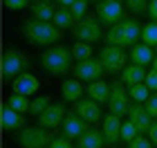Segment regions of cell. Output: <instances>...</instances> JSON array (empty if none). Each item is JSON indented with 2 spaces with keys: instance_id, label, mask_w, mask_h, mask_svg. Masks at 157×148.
<instances>
[{
  "instance_id": "19",
  "label": "cell",
  "mask_w": 157,
  "mask_h": 148,
  "mask_svg": "<svg viewBox=\"0 0 157 148\" xmlns=\"http://www.w3.org/2000/svg\"><path fill=\"white\" fill-rule=\"evenodd\" d=\"M146 70L141 67V65H135V63H130V65H126V70L121 72L119 79L126 83L128 88H132V85H137V83H144L146 81Z\"/></svg>"
},
{
  "instance_id": "24",
  "label": "cell",
  "mask_w": 157,
  "mask_h": 148,
  "mask_svg": "<svg viewBox=\"0 0 157 148\" xmlns=\"http://www.w3.org/2000/svg\"><path fill=\"white\" fill-rule=\"evenodd\" d=\"M7 105H9V108H13L16 112H29V108H32V101L29 99H27L25 94H9V99H7Z\"/></svg>"
},
{
  "instance_id": "31",
  "label": "cell",
  "mask_w": 157,
  "mask_h": 148,
  "mask_svg": "<svg viewBox=\"0 0 157 148\" xmlns=\"http://www.w3.org/2000/svg\"><path fill=\"white\" fill-rule=\"evenodd\" d=\"M85 9H88V0H74V5L70 7V11H72V16H74V23L85 18Z\"/></svg>"
},
{
  "instance_id": "44",
  "label": "cell",
  "mask_w": 157,
  "mask_h": 148,
  "mask_svg": "<svg viewBox=\"0 0 157 148\" xmlns=\"http://www.w3.org/2000/svg\"><path fill=\"white\" fill-rule=\"evenodd\" d=\"M94 2H101V0H94Z\"/></svg>"
},
{
  "instance_id": "29",
  "label": "cell",
  "mask_w": 157,
  "mask_h": 148,
  "mask_svg": "<svg viewBox=\"0 0 157 148\" xmlns=\"http://www.w3.org/2000/svg\"><path fill=\"white\" fill-rule=\"evenodd\" d=\"M49 105H52V99H49V97H45V94H43V97H36V99L32 101L29 112H32V115H36V117H40L43 112L49 108Z\"/></svg>"
},
{
  "instance_id": "42",
  "label": "cell",
  "mask_w": 157,
  "mask_h": 148,
  "mask_svg": "<svg viewBox=\"0 0 157 148\" xmlns=\"http://www.w3.org/2000/svg\"><path fill=\"white\" fill-rule=\"evenodd\" d=\"M38 2H47V5H52V0H38Z\"/></svg>"
},
{
  "instance_id": "3",
  "label": "cell",
  "mask_w": 157,
  "mask_h": 148,
  "mask_svg": "<svg viewBox=\"0 0 157 148\" xmlns=\"http://www.w3.org/2000/svg\"><path fill=\"white\" fill-rule=\"evenodd\" d=\"M70 61H72V52L65 45H52L40 54V65L56 76H63L70 72Z\"/></svg>"
},
{
  "instance_id": "26",
  "label": "cell",
  "mask_w": 157,
  "mask_h": 148,
  "mask_svg": "<svg viewBox=\"0 0 157 148\" xmlns=\"http://www.w3.org/2000/svg\"><path fill=\"white\" fill-rule=\"evenodd\" d=\"M70 52H72V59H74L76 63L92 59V47H90V43H83V40H76Z\"/></svg>"
},
{
  "instance_id": "27",
  "label": "cell",
  "mask_w": 157,
  "mask_h": 148,
  "mask_svg": "<svg viewBox=\"0 0 157 148\" xmlns=\"http://www.w3.org/2000/svg\"><path fill=\"white\" fill-rule=\"evenodd\" d=\"M128 97H130L135 103H146L148 97H151V90L146 88V83H137V85L128 88Z\"/></svg>"
},
{
  "instance_id": "1",
  "label": "cell",
  "mask_w": 157,
  "mask_h": 148,
  "mask_svg": "<svg viewBox=\"0 0 157 148\" xmlns=\"http://www.w3.org/2000/svg\"><path fill=\"white\" fill-rule=\"evenodd\" d=\"M23 34L32 45L43 47V45H54L56 40H61L63 29H59L54 23H43L38 18H29L23 23Z\"/></svg>"
},
{
  "instance_id": "39",
  "label": "cell",
  "mask_w": 157,
  "mask_h": 148,
  "mask_svg": "<svg viewBox=\"0 0 157 148\" xmlns=\"http://www.w3.org/2000/svg\"><path fill=\"white\" fill-rule=\"evenodd\" d=\"M148 139H151V142H153V146L157 148V121L151 126V130H148Z\"/></svg>"
},
{
  "instance_id": "20",
  "label": "cell",
  "mask_w": 157,
  "mask_h": 148,
  "mask_svg": "<svg viewBox=\"0 0 157 148\" xmlns=\"http://www.w3.org/2000/svg\"><path fill=\"white\" fill-rule=\"evenodd\" d=\"M88 97L94 99L97 103H108L110 101V83H105L103 79L88 83Z\"/></svg>"
},
{
  "instance_id": "30",
  "label": "cell",
  "mask_w": 157,
  "mask_h": 148,
  "mask_svg": "<svg viewBox=\"0 0 157 148\" xmlns=\"http://www.w3.org/2000/svg\"><path fill=\"white\" fill-rule=\"evenodd\" d=\"M137 135H139V130L135 128V123L130 121V119L121 123V139H124V142H128V144H130V142H132V139L137 137Z\"/></svg>"
},
{
  "instance_id": "2",
  "label": "cell",
  "mask_w": 157,
  "mask_h": 148,
  "mask_svg": "<svg viewBox=\"0 0 157 148\" xmlns=\"http://www.w3.org/2000/svg\"><path fill=\"white\" fill-rule=\"evenodd\" d=\"M141 27L137 20L124 18L121 23L112 25L105 34V45H117V47H135L137 40L141 38Z\"/></svg>"
},
{
  "instance_id": "16",
  "label": "cell",
  "mask_w": 157,
  "mask_h": 148,
  "mask_svg": "<svg viewBox=\"0 0 157 148\" xmlns=\"http://www.w3.org/2000/svg\"><path fill=\"white\" fill-rule=\"evenodd\" d=\"M101 130H103V137H105V142H108L110 146L112 144H117V139H121V117L117 115H105L103 117V126H101Z\"/></svg>"
},
{
  "instance_id": "45",
  "label": "cell",
  "mask_w": 157,
  "mask_h": 148,
  "mask_svg": "<svg viewBox=\"0 0 157 148\" xmlns=\"http://www.w3.org/2000/svg\"><path fill=\"white\" fill-rule=\"evenodd\" d=\"M155 121H157V119H155Z\"/></svg>"
},
{
  "instance_id": "14",
  "label": "cell",
  "mask_w": 157,
  "mask_h": 148,
  "mask_svg": "<svg viewBox=\"0 0 157 148\" xmlns=\"http://www.w3.org/2000/svg\"><path fill=\"white\" fill-rule=\"evenodd\" d=\"M0 121H2V130H7V132H16V130L25 128V115L23 112H16L7 103L0 110Z\"/></svg>"
},
{
  "instance_id": "36",
  "label": "cell",
  "mask_w": 157,
  "mask_h": 148,
  "mask_svg": "<svg viewBox=\"0 0 157 148\" xmlns=\"http://www.w3.org/2000/svg\"><path fill=\"white\" fill-rule=\"evenodd\" d=\"M144 83H146V88L151 90V92H157V72H155V70H151V72L146 74Z\"/></svg>"
},
{
  "instance_id": "38",
  "label": "cell",
  "mask_w": 157,
  "mask_h": 148,
  "mask_svg": "<svg viewBox=\"0 0 157 148\" xmlns=\"http://www.w3.org/2000/svg\"><path fill=\"white\" fill-rule=\"evenodd\" d=\"M148 16H151V23H157V0H151V5H148Z\"/></svg>"
},
{
  "instance_id": "10",
  "label": "cell",
  "mask_w": 157,
  "mask_h": 148,
  "mask_svg": "<svg viewBox=\"0 0 157 148\" xmlns=\"http://www.w3.org/2000/svg\"><path fill=\"white\" fill-rule=\"evenodd\" d=\"M103 72H105V67L99 59H88V61H81L74 65V76L78 81H88V83L99 81L103 76Z\"/></svg>"
},
{
  "instance_id": "35",
  "label": "cell",
  "mask_w": 157,
  "mask_h": 148,
  "mask_svg": "<svg viewBox=\"0 0 157 148\" xmlns=\"http://www.w3.org/2000/svg\"><path fill=\"white\" fill-rule=\"evenodd\" d=\"M27 2H29V0H5V7L11 9V11H20V9L27 7Z\"/></svg>"
},
{
  "instance_id": "32",
  "label": "cell",
  "mask_w": 157,
  "mask_h": 148,
  "mask_svg": "<svg viewBox=\"0 0 157 148\" xmlns=\"http://www.w3.org/2000/svg\"><path fill=\"white\" fill-rule=\"evenodd\" d=\"M126 7L130 9L132 13H148V0H124Z\"/></svg>"
},
{
  "instance_id": "41",
  "label": "cell",
  "mask_w": 157,
  "mask_h": 148,
  "mask_svg": "<svg viewBox=\"0 0 157 148\" xmlns=\"http://www.w3.org/2000/svg\"><path fill=\"white\" fill-rule=\"evenodd\" d=\"M153 70L157 72V56H155V61H153Z\"/></svg>"
},
{
  "instance_id": "4",
  "label": "cell",
  "mask_w": 157,
  "mask_h": 148,
  "mask_svg": "<svg viewBox=\"0 0 157 148\" xmlns=\"http://www.w3.org/2000/svg\"><path fill=\"white\" fill-rule=\"evenodd\" d=\"M29 65H32V61L25 52H20L16 47L5 49V54H2V83H9V81L13 83L20 74H25V70Z\"/></svg>"
},
{
  "instance_id": "23",
  "label": "cell",
  "mask_w": 157,
  "mask_h": 148,
  "mask_svg": "<svg viewBox=\"0 0 157 148\" xmlns=\"http://www.w3.org/2000/svg\"><path fill=\"white\" fill-rule=\"evenodd\" d=\"M52 23L59 27V29H72L74 27V16L70 11V7H56Z\"/></svg>"
},
{
  "instance_id": "34",
  "label": "cell",
  "mask_w": 157,
  "mask_h": 148,
  "mask_svg": "<svg viewBox=\"0 0 157 148\" xmlns=\"http://www.w3.org/2000/svg\"><path fill=\"white\" fill-rule=\"evenodd\" d=\"M144 108L148 110V115H151L153 119H157V94H151V97H148V101L144 103Z\"/></svg>"
},
{
  "instance_id": "7",
  "label": "cell",
  "mask_w": 157,
  "mask_h": 148,
  "mask_svg": "<svg viewBox=\"0 0 157 148\" xmlns=\"http://www.w3.org/2000/svg\"><path fill=\"white\" fill-rule=\"evenodd\" d=\"M72 34L76 40H83V43H97V40H101L103 32H101V23H99V18L94 16H85L83 20H78L74 23L72 27Z\"/></svg>"
},
{
  "instance_id": "15",
  "label": "cell",
  "mask_w": 157,
  "mask_h": 148,
  "mask_svg": "<svg viewBox=\"0 0 157 148\" xmlns=\"http://www.w3.org/2000/svg\"><path fill=\"white\" fill-rule=\"evenodd\" d=\"M74 112L81 119H85L88 123H94V121H99L101 119V108H99V103L94 101V99H81V101H76V105H74Z\"/></svg>"
},
{
  "instance_id": "40",
  "label": "cell",
  "mask_w": 157,
  "mask_h": 148,
  "mask_svg": "<svg viewBox=\"0 0 157 148\" xmlns=\"http://www.w3.org/2000/svg\"><path fill=\"white\" fill-rule=\"evenodd\" d=\"M56 5H59V7H72L74 0H56Z\"/></svg>"
},
{
  "instance_id": "18",
  "label": "cell",
  "mask_w": 157,
  "mask_h": 148,
  "mask_svg": "<svg viewBox=\"0 0 157 148\" xmlns=\"http://www.w3.org/2000/svg\"><path fill=\"white\" fill-rule=\"evenodd\" d=\"M105 144L108 142L103 137V130H94V128H90L76 139V148H105Z\"/></svg>"
},
{
  "instance_id": "6",
  "label": "cell",
  "mask_w": 157,
  "mask_h": 148,
  "mask_svg": "<svg viewBox=\"0 0 157 148\" xmlns=\"http://www.w3.org/2000/svg\"><path fill=\"white\" fill-rule=\"evenodd\" d=\"M130 56H126L124 47H117V45H105L101 52H99V61L103 63L105 72L110 74H121L126 70V63Z\"/></svg>"
},
{
  "instance_id": "43",
  "label": "cell",
  "mask_w": 157,
  "mask_h": 148,
  "mask_svg": "<svg viewBox=\"0 0 157 148\" xmlns=\"http://www.w3.org/2000/svg\"><path fill=\"white\" fill-rule=\"evenodd\" d=\"M29 2H38V0H29Z\"/></svg>"
},
{
  "instance_id": "17",
  "label": "cell",
  "mask_w": 157,
  "mask_h": 148,
  "mask_svg": "<svg viewBox=\"0 0 157 148\" xmlns=\"http://www.w3.org/2000/svg\"><path fill=\"white\" fill-rule=\"evenodd\" d=\"M11 88H13V92H16V94H25V97H29V94H34V92H36V90L40 88V81H38L34 74L25 72V74H20L18 79L11 83Z\"/></svg>"
},
{
  "instance_id": "28",
  "label": "cell",
  "mask_w": 157,
  "mask_h": 148,
  "mask_svg": "<svg viewBox=\"0 0 157 148\" xmlns=\"http://www.w3.org/2000/svg\"><path fill=\"white\" fill-rule=\"evenodd\" d=\"M141 40L148 47H157V23H146L141 29Z\"/></svg>"
},
{
  "instance_id": "9",
  "label": "cell",
  "mask_w": 157,
  "mask_h": 148,
  "mask_svg": "<svg viewBox=\"0 0 157 148\" xmlns=\"http://www.w3.org/2000/svg\"><path fill=\"white\" fill-rule=\"evenodd\" d=\"M97 18L105 25H117L124 20V2L121 0H101L97 2Z\"/></svg>"
},
{
  "instance_id": "33",
  "label": "cell",
  "mask_w": 157,
  "mask_h": 148,
  "mask_svg": "<svg viewBox=\"0 0 157 148\" xmlns=\"http://www.w3.org/2000/svg\"><path fill=\"white\" fill-rule=\"evenodd\" d=\"M128 148H153V142L148 137H144V135H137L130 144H128Z\"/></svg>"
},
{
  "instance_id": "37",
  "label": "cell",
  "mask_w": 157,
  "mask_h": 148,
  "mask_svg": "<svg viewBox=\"0 0 157 148\" xmlns=\"http://www.w3.org/2000/svg\"><path fill=\"white\" fill-rule=\"evenodd\" d=\"M49 148H72V144H70V139L67 137H54L52 139V144H49Z\"/></svg>"
},
{
  "instance_id": "13",
  "label": "cell",
  "mask_w": 157,
  "mask_h": 148,
  "mask_svg": "<svg viewBox=\"0 0 157 148\" xmlns=\"http://www.w3.org/2000/svg\"><path fill=\"white\" fill-rule=\"evenodd\" d=\"M65 117H67V108H65V105H63V103H52L38 117V126H43V128H56V126L63 123Z\"/></svg>"
},
{
  "instance_id": "25",
  "label": "cell",
  "mask_w": 157,
  "mask_h": 148,
  "mask_svg": "<svg viewBox=\"0 0 157 148\" xmlns=\"http://www.w3.org/2000/svg\"><path fill=\"white\" fill-rule=\"evenodd\" d=\"M29 7H32L34 18L43 20V23L52 20V18H54V11H56V9H52V5H47V2H34V5H29Z\"/></svg>"
},
{
  "instance_id": "11",
  "label": "cell",
  "mask_w": 157,
  "mask_h": 148,
  "mask_svg": "<svg viewBox=\"0 0 157 148\" xmlns=\"http://www.w3.org/2000/svg\"><path fill=\"white\" fill-rule=\"evenodd\" d=\"M61 128H63V137H67V139H78L83 132L90 130V123L85 121V119H81L76 112H67V117L63 119Z\"/></svg>"
},
{
  "instance_id": "21",
  "label": "cell",
  "mask_w": 157,
  "mask_h": 148,
  "mask_svg": "<svg viewBox=\"0 0 157 148\" xmlns=\"http://www.w3.org/2000/svg\"><path fill=\"white\" fill-rule=\"evenodd\" d=\"M155 52H153V47H148L144 43H139V45H135L130 49V61L135 63V65H141V67H146L148 63H153L155 61Z\"/></svg>"
},
{
  "instance_id": "8",
  "label": "cell",
  "mask_w": 157,
  "mask_h": 148,
  "mask_svg": "<svg viewBox=\"0 0 157 148\" xmlns=\"http://www.w3.org/2000/svg\"><path fill=\"white\" fill-rule=\"evenodd\" d=\"M108 108L112 115L117 117H124L128 115V108H130V103H128V90L124 88V81L117 79L110 83V101H108Z\"/></svg>"
},
{
  "instance_id": "5",
  "label": "cell",
  "mask_w": 157,
  "mask_h": 148,
  "mask_svg": "<svg viewBox=\"0 0 157 148\" xmlns=\"http://www.w3.org/2000/svg\"><path fill=\"white\" fill-rule=\"evenodd\" d=\"M52 139L49 128L43 126H25L23 130H18V144L23 148H49Z\"/></svg>"
},
{
  "instance_id": "12",
  "label": "cell",
  "mask_w": 157,
  "mask_h": 148,
  "mask_svg": "<svg viewBox=\"0 0 157 148\" xmlns=\"http://www.w3.org/2000/svg\"><path fill=\"white\" fill-rule=\"evenodd\" d=\"M128 119L135 123V128L139 130V135L148 132V130H151V126L155 123L153 117L148 115V110L141 103H130V108H128Z\"/></svg>"
},
{
  "instance_id": "22",
  "label": "cell",
  "mask_w": 157,
  "mask_h": 148,
  "mask_svg": "<svg viewBox=\"0 0 157 148\" xmlns=\"http://www.w3.org/2000/svg\"><path fill=\"white\" fill-rule=\"evenodd\" d=\"M61 94L65 101H81V94H83V88H81V81L78 79H67V81H63V85H61Z\"/></svg>"
}]
</instances>
